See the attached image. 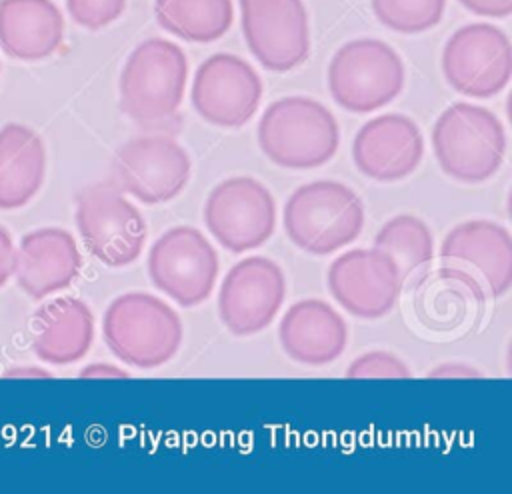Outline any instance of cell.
<instances>
[{
    "mask_svg": "<svg viewBox=\"0 0 512 494\" xmlns=\"http://www.w3.org/2000/svg\"><path fill=\"white\" fill-rule=\"evenodd\" d=\"M282 222L294 246L314 256H326L360 236L364 204L346 184L316 180L298 186L290 194Z\"/></svg>",
    "mask_w": 512,
    "mask_h": 494,
    "instance_id": "277c9868",
    "label": "cell"
},
{
    "mask_svg": "<svg viewBox=\"0 0 512 494\" xmlns=\"http://www.w3.org/2000/svg\"><path fill=\"white\" fill-rule=\"evenodd\" d=\"M282 350L300 364L322 366L334 362L348 344L344 318L324 300L294 302L278 324Z\"/></svg>",
    "mask_w": 512,
    "mask_h": 494,
    "instance_id": "d6986e66",
    "label": "cell"
},
{
    "mask_svg": "<svg viewBox=\"0 0 512 494\" xmlns=\"http://www.w3.org/2000/svg\"><path fill=\"white\" fill-rule=\"evenodd\" d=\"M190 100L202 120L220 128H240L260 106L262 80L244 58L216 52L196 68Z\"/></svg>",
    "mask_w": 512,
    "mask_h": 494,
    "instance_id": "4fadbf2b",
    "label": "cell"
},
{
    "mask_svg": "<svg viewBox=\"0 0 512 494\" xmlns=\"http://www.w3.org/2000/svg\"><path fill=\"white\" fill-rule=\"evenodd\" d=\"M466 10L484 18H506L512 14V0H458Z\"/></svg>",
    "mask_w": 512,
    "mask_h": 494,
    "instance_id": "83f0119b",
    "label": "cell"
},
{
    "mask_svg": "<svg viewBox=\"0 0 512 494\" xmlns=\"http://www.w3.org/2000/svg\"><path fill=\"white\" fill-rule=\"evenodd\" d=\"M286 298L282 268L266 256L236 262L218 290V314L234 336H252L268 328Z\"/></svg>",
    "mask_w": 512,
    "mask_h": 494,
    "instance_id": "5bb4252c",
    "label": "cell"
},
{
    "mask_svg": "<svg viewBox=\"0 0 512 494\" xmlns=\"http://www.w3.org/2000/svg\"><path fill=\"white\" fill-rule=\"evenodd\" d=\"M374 248L388 254L402 280L434 258V238L424 220L412 214H398L384 222L374 238Z\"/></svg>",
    "mask_w": 512,
    "mask_h": 494,
    "instance_id": "cb8c5ba5",
    "label": "cell"
},
{
    "mask_svg": "<svg viewBox=\"0 0 512 494\" xmlns=\"http://www.w3.org/2000/svg\"><path fill=\"white\" fill-rule=\"evenodd\" d=\"M440 276L462 284L474 298H500L512 284V238L492 220H466L440 244Z\"/></svg>",
    "mask_w": 512,
    "mask_h": 494,
    "instance_id": "8992f818",
    "label": "cell"
},
{
    "mask_svg": "<svg viewBox=\"0 0 512 494\" xmlns=\"http://www.w3.org/2000/svg\"><path fill=\"white\" fill-rule=\"evenodd\" d=\"M424 156L418 124L406 114H380L360 126L352 142V160L360 174L376 182L410 176Z\"/></svg>",
    "mask_w": 512,
    "mask_h": 494,
    "instance_id": "e0dca14e",
    "label": "cell"
},
{
    "mask_svg": "<svg viewBox=\"0 0 512 494\" xmlns=\"http://www.w3.org/2000/svg\"><path fill=\"white\" fill-rule=\"evenodd\" d=\"M428 378H482V372L460 362H450V364H440L434 370L426 374Z\"/></svg>",
    "mask_w": 512,
    "mask_h": 494,
    "instance_id": "f546056e",
    "label": "cell"
},
{
    "mask_svg": "<svg viewBox=\"0 0 512 494\" xmlns=\"http://www.w3.org/2000/svg\"><path fill=\"white\" fill-rule=\"evenodd\" d=\"M14 254L16 248L12 236L4 226H0V288L8 282V278L14 272Z\"/></svg>",
    "mask_w": 512,
    "mask_h": 494,
    "instance_id": "f1b7e54d",
    "label": "cell"
},
{
    "mask_svg": "<svg viewBox=\"0 0 512 494\" xmlns=\"http://www.w3.org/2000/svg\"><path fill=\"white\" fill-rule=\"evenodd\" d=\"M82 266L74 236L56 226L36 228L22 236L14 254V276L18 286L40 300L68 288Z\"/></svg>",
    "mask_w": 512,
    "mask_h": 494,
    "instance_id": "ac0fdd59",
    "label": "cell"
},
{
    "mask_svg": "<svg viewBox=\"0 0 512 494\" xmlns=\"http://www.w3.org/2000/svg\"><path fill=\"white\" fill-rule=\"evenodd\" d=\"M76 228L86 250L110 268L132 264L148 232L140 210L112 182L90 184L78 194Z\"/></svg>",
    "mask_w": 512,
    "mask_h": 494,
    "instance_id": "ba28073f",
    "label": "cell"
},
{
    "mask_svg": "<svg viewBox=\"0 0 512 494\" xmlns=\"http://www.w3.org/2000/svg\"><path fill=\"white\" fill-rule=\"evenodd\" d=\"M328 290L336 302L356 318L386 316L400 292L402 276L394 260L378 248H354L328 266Z\"/></svg>",
    "mask_w": 512,
    "mask_h": 494,
    "instance_id": "2e32d148",
    "label": "cell"
},
{
    "mask_svg": "<svg viewBox=\"0 0 512 494\" xmlns=\"http://www.w3.org/2000/svg\"><path fill=\"white\" fill-rule=\"evenodd\" d=\"M46 148L28 126L8 122L0 128V210L26 206L42 188Z\"/></svg>",
    "mask_w": 512,
    "mask_h": 494,
    "instance_id": "7402d4cb",
    "label": "cell"
},
{
    "mask_svg": "<svg viewBox=\"0 0 512 494\" xmlns=\"http://www.w3.org/2000/svg\"><path fill=\"white\" fill-rule=\"evenodd\" d=\"M102 336L120 362L150 370L176 356L182 344V322L176 310L154 294L126 292L108 304Z\"/></svg>",
    "mask_w": 512,
    "mask_h": 494,
    "instance_id": "3957f363",
    "label": "cell"
},
{
    "mask_svg": "<svg viewBox=\"0 0 512 494\" xmlns=\"http://www.w3.org/2000/svg\"><path fill=\"white\" fill-rule=\"evenodd\" d=\"M80 378H128V372L118 366L98 362V364H90V366L82 368Z\"/></svg>",
    "mask_w": 512,
    "mask_h": 494,
    "instance_id": "4dcf8cb0",
    "label": "cell"
},
{
    "mask_svg": "<svg viewBox=\"0 0 512 494\" xmlns=\"http://www.w3.org/2000/svg\"><path fill=\"white\" fill-rule=\"evenodd\" d=\"M188 80L184 50L166 38H146L120 72V108L142 126L170 122L182 104Z\"/></svg>",
    "mask_w": 512,
    "mask_h": 494,
    "instance_id": "7a4b0ae2",
    "label": "cell"
},
{
    "mask_svg": "<svg viewBox=\"0 0 512 494\" xmlns=\"http://www.w3.org/2000/svg\"><path fill=\"white\" fill-rule=\"evenodd\" d=\"M202 214L208 232L234 254L262 246L276 228L274 196L250 176H232L216 184Z\"/></svg>",
    "mask_w": 512,
    "mask_h": 494,
    "instance_id": "8fae6325",
    "label": "cell"
},
{
    "mask_svg": "<svg viewBox=\"0 0 512 494\" xmlns=\"http://www.w3.org/2000/svg\"><path fill=\"white\" fill-rule=\"evenodd\" d=\"M408 366L392 352L372 350L358 356L348 368L346 378H410Z\"/></svg>",
    "mask_w": 512,
    "mask_h": 494,
    "instance_id": "4316f807",
    "label": "cell"
},
{
    "mask_svg": "<svg viewBox=\"0 0 512 494\" xmlns=\"http://www.w3.org/2000/svg\"><path fill=\"white\" fill-rule=\"evenodd\" d=\"M4 376L6 378H22V376H28V378H50L52 374L48 370H42V368H12V370H6Z\"/></svg>",
    "mask_w": 512,
    "mask_h": 494,
    "instance_id": "1f68e13d",
    "label": "cell"
},
{
    "mask_svg": "<svg viewBox=\"0 0 512 494\" xmlns=\"http://www.w3.org/2000/svg\"><path fill=\"white\" fill-rule=\"evenodd\" d=\"M370 4L380 24L400 34L434 28L446 8V0H370Z\"/></svg>",
    "mask_w": 512,
    "mask_h": 494,
    "instance_id": "d4e9b609",
    "label": "cell"
},
{
    "mask_svg": "<svg viewBox=\"0 0 512 494\" xmlns=\"http://www.w3.org/2000/svg\"><path fill=\"white\" fill-rule=\"evenodd\" d=\"M154 16L162 30L188 42H214L234 20L232 0H156Z\"/></svg>",
    "mask_w": 512,
    "mask_h": 494,
    "instance_id": "603a6c76",
    "label": "cell"
},
{
    "mask_svg": "<svg viewBox=\"0 0 512 494\" xmlns=\"http://www.w3.org/2000/svg\"><path fill=\"white\" fill-rule=\"evenodd\" d=\"M432 148L444 174L464 184H480L500 170L506 132L492 110L454 102L434 122Z\"/></svg>",
    "mask_w": 512,
    "mask_h": 494,
    "instance_id": "5b68a950",
    "label": "cell"
},
{
    "mask_svg": "<svg viewBox=\"0 0 512 494\" xmlns=\"http://www.w3.org/2000/svg\"><path fill=\"white\" fill-rule=\"evenodd\" d=\"M126 0H66L70 18L88 30H100L122 16Z\"/></svg>",
    "mask_w": 512,
    "mask_h": 494,
    "instance_id": "484cf974",
    "label": "cell"
},
{
    "mask_svg": "<svg viewBox=\"0 0 512 494\" xmlns=\"http://www.w3.org/2000/svg\"><path fill=\"white\" fill-rule=\"evenodd\" d=\"M240 26L252 56L272 72H288L310 54L302 0H240Z\"/></svg>",
    "mask_w": 512,
    "mask_h": 494,
    "instance_id": "9a60e30c",
    "label": "cell"
},
{
    "mask_svg": "<svg viewBox=\"0 0 512 494\" xmlns=\"http://www.w3.org/2000/svg\"><path fill=\"white\" fill-rule=\"evenodd\" d=\"M150 282L182 308L210 298L218 276V254L208 238L192 226H174L148 250Z\"/></svg>",
    "mask_w": 512,
    "mask_h": 494,
    "instance_id": "9c48e42d",
    "label": "cell"
},
{
    "mask_svg": "<svg viewBox=\"0 0 512 494\" xmlns=\"http://www.w3.org/2000/svg\"><path fill=\"white\" fill-rule=\"evenodd\" d=\"M94 340V314L74 296L42 304L32 318V350L48 364L64 366L82 360Z\"/></svg>",
    "mask_w": 512,
    "mask_h": 494,
    "instance_id": "ffe728a7",
    "label": "cell"
},
{
    "mask_svg": "<svg viewBox=\"0 0 512 494\" xmlns=\"http://www.w3.org/2000/svg\"><path fill=\"white\" fill-rule=\"evenodd\" d=\"M64 38V18L52 0H0V48L36 62L52 56Z\"/></svg>",
    "mask_w": 512,
    "mask_h": 494,
    "instance_id": "44dd1931",
    "label": "cell"
},
{
    "mask_svg": "<svg viewBox=\"0 0 512 494\" xmlns=\"http://www.w3.org/2000/svg\"><path fill=\"white\" fill-rule=\"evenodd\" d=\"M442 74L464 96L492 98L512 76V46L504 30L488 22L460 26L442 50Z\"/></svg>",
    "mask_w": 512,
    "mask_h": 494,
    "instance_id": "30bf717a",
    "label": "cell"
},
{
    "mask_svg": "<svg viewBox=\"0 0 512 494\" xmlns=\"http://www.w3.org/2000/svg\"><path fill=\"white\" fill-rule=\"evenodd\" d=\"M404 88L400 54L378 38L342 44L328 64V90L348 112L368 114L390 104Z\"/></svg>",
    "mask_w": 512,
    "mask_h": 494,
    "instance_id": "52a82bcc",
    "label": "cell"
},
{
    "mask_svg": "<svg viewBox=\"0 0 512 494\" xmlns=\"http://www.w3.org/2000/svg\"><path fill=\"white\" fill-rule=\"evenodd\" d=\"M258 146L280 168L310 170L332 160L340 146V128L322 102L308 96H284L262 112Z\"/></svg>",
    "mask_w": 512,
    "mask_h": 494,
    "instance_id": "6da1fadb",
    "label": "cell"
},
{
    "mask_svg": "<svg viewBox=\"0 0 512 494\" xmlns=\"http://www.w3.org/2000/svg\"><path fill=\"white\" fill-rule=\"evenodd\" d=\"M116 186L144 204L176 198L190 180L192 162L178 140L146 134L124 142L114 156Z\"/></svg>",
    "mask_w": 512,
    "mask_h": 494,
    "instance_id": "7c38bea8",
    "label": "cell"
}]
</instances>
